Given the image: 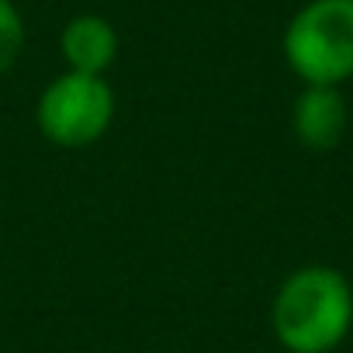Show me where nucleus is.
I'll return each mask as SVG.
<instances>
[{
  "mask_svg": "<svg viewBox=\"0 0 353 353\" xmlns=\"http://www.w3.org/2000/svg\"><path fill=\"white\" fill-rule=\"evenodd\" d=\"M63 56L73 73L101 77L118 56V32L101 14H77L63 28Z\"/></svg>",
  "mask_w": 353,
  "mask_h": 353,
  "instance_id": "obj_4",
  "label": "nucleus"
},
{
  "mask_svg": "<svg viewBox=\"0 0 353 353\" xmlns=\"http://www.w3.org/2000/svg\"><path fill=\"white\" fill-rule=\"evenodd\" d=\"M25 49V21L11 0H0V73H8Z\"/></svg>",
  "mask_w": 353,
  "mask_h": 353,
  "instance_id": "obj_6",
  "label": "nucleus"
},
{
  "mask_svg": "<svg viewBox=\"0 0 353 353\" xmlns=\"http://www.w3.org/2000/svg\"><path fill=\"white\" fill-rule=\"evenodd\" d=\"M346 128V104L336 87H312L294 104V132L308 149H332Z\"/></svg>",
  "mask_w": 353,
  "mask_h": 353,
  "instance_id": "obj_5",
  "label": "nucleus"
},
{
  "mask_svg": "<svg viewBox=\"0 0 353 353\" xmlns=\"http://www.w3.org/2000/svg\"><path fill=\"white\" fill-rule=\"evenodd\" d=\"M291 70L312 87H336L353 77V0H312L284 35Z\"/></svg>",
  "mask_w": 353,
  "mask_h": 353,
  "instance_id": "obj_2",
  "label": "nucleus"
},
{
  "mask_svg": "<svg viewBox=\"0 0 353 353\" xmlns=\"http://www.w3.org/2000/svg\"><path fill=\"white\" fill-rule=\"evenodd\" d=\"M114 114V94L104 77L66 73L52 80L39 101V125L59 145H87L104 135Z\"/></svg>",
  "mask_w": 353,
  "mask_h": 353,
  "instance_id": "obj_3",
  "label": "nucleus"
},
{
  "mask_svg": "<svg viewBox=\"0 0 353 353\" xmlns=\"http://www.w3.org/2000/svg\"><path fill=\"white\" fill-rule=\"evenodd\" d=\"M350 322V284L329 267H305L277 291L274 332L291 353H329L346 336Z\"/></svg>",
  "mask_w": 353,
  "mask_h": 353,
  "instance_id": "obj_1",
  "label": "nucleus"
}]
</instances>
